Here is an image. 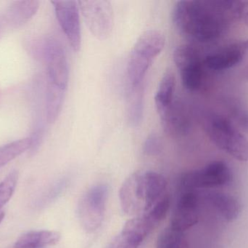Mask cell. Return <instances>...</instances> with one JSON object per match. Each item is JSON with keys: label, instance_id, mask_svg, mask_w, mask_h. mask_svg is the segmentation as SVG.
<instances>
[{"label": "cell", "instance_id": "obj_23", "mask_svg": "<svg viewBox=\"0 0 248 248\" xmlns=\"http://www.w3.org/2000/svg\"><path fill=\"white\" fill-rule=\"evenodd\" d=\"M18 180V173L12 171L0 182V210L10 201Z\"/></svg>", "mask_w": 248, "mask_h": 248}, {"label": "cell", "instance_id": "obj_8", "mask_svg": "<svg viewBox=\"0 0 248 248\" xmlns=\"http://www.w3.org/2000/svg\"><path fill=\"white\" fill-rule=\"evenodd\" d=\"M80 12L93 36L100 40L108 39L113 28V10L108 0L78 1Z\"/></svg>", "mask_w": 248, "mask_h": 248}, {"label": "cell", "instance_id": "obj_20", "mask_svg": "<svg viewBox=\"0 0 248 248\" xmlns=\"http://www.w3.org/2000/svg\"><path fill=\"white\" fill-rule=\"evenodd\" d=\"M144 88L126 93L127 112L129 122L134 126L140 125L144 112Z\"/></svg>", "mask_w": 248, "mask_h": 248}, {"label": "cell", "instance_id": "obj_17", "mask_svg": "<svg viewBox=\"0 0 248 248\" xmlns=\"http://www.w3.org/2000/svg\"><path fill=\"white\" fill-rule=\"evenodd\" d=\"M61 234L55 231H32L23 234L14 248H42L59 243Z\"/></svg>", "mask_w": 248, "mask_h": 248}, {"label": "cell", "instance_id": "obj_28", "mask_svg": "<svg viewBox=\"0 0 248 248\" xmlns=\"http://www.w3.org/2000/svg\"><path fill=\"white\" fill-rule=\"evenodd\" d=\"M4 216H5V213H4V211H3L2 210H0V224H1V221L4 219Z\"/></svg>", "mask_w": 248, "mask_h": 248}, {"label": "cell", "instance_id": "obj_7", "mask_svg": "<svg viewBox=\"0 0 248 248\" xmlns=\"http://www.w3.org/2000/svg\"><path fill=\"white\" fill-rule=\"evenodd\" d=\"M108 189L105 184L90 188L81 197L78 205V216L83 228L93 232L101 227L106 215Z\"/></svg>", "mask_w": 248, "mask_h": 248}, {"label": "cell", "instance_id": "obj_5", "mask_svg": "<svg viewBox=\"0 0 248 248\" xmlns=\"http://www.w3.org/2000/svg\"><path fill=\"white\" fill-rule=\"evenodd\" d=\"M173 57L184 87L190 92L201 90L207 70L201 51L192 45H182L176 48Z\"/></svg>", "mask_w": 248, "mask_h": 248}, {"label": "cell", "instance_id": "obj_16", "mask_svg": "<svg viewBox=\"0 0 248 248\" xmlns=\"http://www.w3.org/2000/svg\"><path fill=\"white\" fill-rule=\"evenodd\" d=\"M36 0H21L12 3L5 13V18L11 26L17 27L29 21L39 10Z\"/></svg>", "mask_w": 248, "mask_h": 248}, {"label": "cell", "instance_id": "obj_19", "mask_svg": "<svg viewBox=\"0 0 248 248\" xmlns=\"http://www.w3.org/2000/svg\"><path fill=\"white\" fill-rule=\"evenodd\" d=\"M65 90L52 84H47L46 94V119L49 123H54L58 119L65 99Z\"/></svg>", "mask_w": 248, "mask_h": 248}, {"label": "cell", "instance_id": "obj_13", "mask_svg": "<svg viewBox=\"0 0 248 248\" xmlns=\"http://www.w3.org/2000/svg\"><path fill=\"white\" fill-rule=\"evenodd\" d=\"M163 131L172 137L187 135L192 128L189 109L181 100L174 99L167 107L158 112Z\"/></svg>", "mask_w": 248, "mask_h": 248}, {"label": "cell", "instance_id": "obj_10", "mask_svg": "<svg viewBox=\"0 0 248 248\" xmlns=\"http://www.w3.org/2000/svg\"><path fill=\"white\" fill-rule=\"evenodd\" d=\"M43 55L47 68L48 84L66 90L69 81V66L65 51L56 39H46Z\"/></svg>", "mask_w": 248, "mask_h": 248}, {"label": "cell", "instance_id": "obj_12", "mask_svg": "<svg viewBox=\"0 0 248 248\" xmlns=\"http://www.w3.org/2000/svg\"><path fill=\"white\" fill-rule=\"evenodd\" d=\"M248 52V39L229 44L204 56V64L208 71L221 73L237 66Z\"/></svg>", "mask_w": 248, "mask_h": 248}, {"label": "cell", "instance_id": "obj_14", "mask_svg": "<svg viewBox=\"0 0 248 248\" xmlns=\"http://www.w3.org/2000/svg\"><path fill=\"white\" fill-rule=\"evenodd\" d=\"M200 203L199 195L195 191L185 190L176 203L170 227L184 232L195 226L199 220Z\"/></svg>", "mask_w": 248, "mask_h": 248}, {"label": "cell", "instance_id": "obj_26", "mask_svg": "<svg viewBox=\"0 0 248 248\" xmlns=\"http://www.w3.org/2000/svg\"><path fill=\"white\" fill-rule=\"evenodd\" d=\"M108 248H134L128 239L125 237L123 233L121 232L120 234L117 236L113 240L110 246Z\"/></svg>", "mask_w": 248, "mask_h": 248}, {"label": "cell", "instance_id": "obj_15", "mask_svg": "<svg viewBox=\"0 0 248 248\" xmlns=\"http://www.w3.org/2000/svg\"><path fill=\"white\" fill-rule=\"evenodd\" d=\"M210 205L218 215L227 222H232L238 218L242 211L240 202L234 197L221 192H213L207 197Z\"/></svg>", "mask_w": 248, "mask_h": 248}, {"label": "cell", "instance_id": "obj_9", "mask_svg": "<svg viewBox=\"0 0 248 248\" xmlns=\"http://www.w3.org/2000/svg\"><path fill=\"white\" fill-rule=\"evenodd\" d=\"M232 181V173L227 163L214 161L203 168L184 173L181 178V184L185 190L195 191L227 186Z\"/></svg>", "mask_w": 248, "mask_h": 248}, {"label": "cell", "instance_id": "obj_25", "mask_svg": "<svg viewBox=\"0 0 248 248\" xmlns=\"http://www.w3.org/2000/svg\"><path fill=\"white\" fill-rule=\"evenodd\" d=\"M230 115L242 129L248 132V110L242 106H232L230 109Z\"/></svg>", "mask_w": 248, "mask_h": 248}, {"label": "cell", "instance_id": "obj_3", "mask_svg": "<svg viewBox=\"0 0 248 248\" xmlns=\"http://www.w3.org/2000/svg\"><path fill=\"white\" fill-rule=\"evenodd\" d=\"M166 39L160 31L144 32L133 47L126 66V93L144 87V80L153 60L164 48Z\"/></svg>", "mask_w": 248, "mask_h": 248}, {"label": "cell", "instance_id": "obj_24", "mask_svg": "<svg viewBox=\"0 0 248 248\" xmlns=\"http://www.w3.org/2000/svg\"><path fill=\"white\" fill-rule=\"evenodd\" d=\"M163 149L161 141L157 135L153 134L146 139L143 147V151L147 155L155 156L160 154Z\"/></svg>", "mask_w": 248, "mask_h": 248}, {"label": "cell", "instance_id": "obj_6", "mask_svg": "<svg viewBox=\"0 0 248 248\" xmlns=\"http://www.w3.org/2000/svg\"><path fill=\"white\" fill-rule=\"evenodd\" d=\"M170 204V197L166 194L148 212L127 221L122 233L128 239L134 248H140L147 236L166 218Z\"/></svg>", "mask_w": 248, "mask_h": 248}, {"label": "cell", "instance_id": "obj_27", "mask_svg": "<svg viewBox=\"0 0 248 248\" xmlns=\"http://www.w3.org/2000/svg\"><path fill=\"white\" fill-rule=\"evenodd\" d=\"M241 21H243V23H245V24L248 26V7L244 10V12H243Z\"/></svg>", "mask_w": 248, "mask_h": 248}, {"label": "cell", "instance_id": "obj_1", "mask_svg": "<svg viewBox=\"0 0 248 248\" xmlns=\"http://www.w3.org/2000/svg\"><path fill=\"white\" fill-rule=\"evenodd\" d=\"M248 1L182 0L175 4L172 18L184 36L200 43L221 39L242 20Z\"/></svg>", "mask_w": 248, "mask_h": 248}, {"label": "cell", "instance_id": "obj_4", "mask_svg": "<svg viewBox=\"0 0 248 248\" xmlns=\"http://www.w3.org/2000/svg\"><path fill=\"white\" fill-rule=\"evenodd\" d=\"M202 129L219 149L241 162L248 161V139L227 116L205 112L201 117Z\"/></svg>", "mask_w": 248, "mask_h": 248}, {"label": "cell", "instance_id": "obj_22", "mask_svg": "<svg viewBox=\"0 0 248 248\" xmlns=\"http://www.w3.org/2000/svg\"><path fill=\"white\" fill-rule=\"evenodd\" d=\"M156 248H189L184 232L169 227L160 233L157 238Z\"/></svg>", "mask_w": 248, "mask_h": 248}, {"label": "cell", "instance_id": "obj_18", "mask_svg": "<svg viewBox=\"0 0 248 248\" xmlns=\"http://www.w3.org/2000/svg\"><path fill=\"white\" fill-rule=\"evenodd\" d=\"M176 80L171 71H168L160 80L155 97V103L157 113L167 107L175 99Z\"/></svg>", "mask_w": 248, "mask_h": 248}, {"label": "cell", "instance_id": "obj_21", "mask_svg": "<svg viewBox=\"0 0 248 248\" xmlns=\"http://www.w3.org/2000/svg\"><path fill=\"white\" fill-rule=\"evenodd\" d=\"M31 138H23L0 147V167L31 148Z\"/></svg>", "mask_w": 248, "mask_h": 248}, {"label": "cell", "instance_id": "obj_11", "mask_svg": "<svg viewBox=\"0 0 248 248\" xmlns=\"http://www.w3.org/2000/svg\"><path fill=\"white\" fill-rule=\"evenodd\" d=\"M55 15L62 32L75 52L81 46V28L78 1H52Z\"/></svg>", "mask_w": 248, "mask_h": 248}, {"label": "cell", "instance_id": "obj_2", "mask_svg": "<svg viewBox=\"0 0 248 248\" xmlns=\"http://www.w3.org/2000/svg\"><path fill=\"white\" fill-rule=\"evenodd\" d=\"M166 179L154 171H139L131 174L119 192L121 207L128 215H142L148 212L164 196Z\"/></svg>", "mask_w": 248, "mask_h": 248}]
</instances>
